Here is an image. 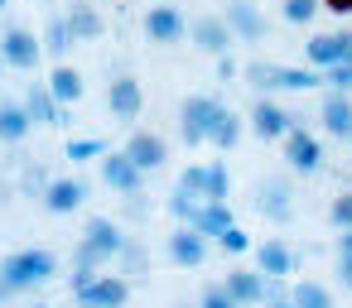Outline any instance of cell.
<instances>
[{"label": "cell", "instance_id": "obj_1", "mask_svg": "<svg viewBox=\"0 0 352 308\" xmlns=\"http://www.w3.org/2000/svg\"><path fill=\"white\" fill-rule=\"evenodd\" d=\"M0 274H6L10 284H15V294H25V289H39V284H49L54 274H58V260L49 255V250H10L6 260H0Z\"/></svg>", "mask_w": 352, "mask_h": 308}, {"label": "cell", "instance_id": "obj_2", "mask_svg": "<svg viewBox=\"0 0 352 308\" xmlns=\"http://www.w3.org/2000/svg\"><path fill=\"white\" fill-rule=\"evenodd\" d=\"M126 241L131 236H121V226L111 222V217H92L87 226H82V241H78V250L73 255H82V260H92V265H111V260H121V250H126Z\"/></svg>", "mask_w": 352, "mask_h": 308}, {"label": "cell", "instance_id": "obj_3", "mask_svg": "<svg viewBox=\"0 0 352 308\" xmlns=\"http://www.w3.org/2000/svg\"><path fill=\"white\" fill-rule=\"evenodd\" d=\"M212 111H217V97H208V92L184 97V106H179V135H184V145H208Z\"/></svg>", "mask_w": 352, "mask_h": 308}, {"label": "cell", "instance_id": "obj_4", "mask_svg": "<svg viewBox=\"0 0 352 308\" xmlns=\"http://www.w3.org/2000/svg\"><path fill=\"white\" fill-rule=\"evenodd\" d=\"M188 44H193L198 54L222 58V54L236 44V34H232V25H227L222 15H198V20H188Z\"/></svg>", "mask_w": 352, "mask_h": 308}, {"label": "cell", "instance_id": "obj_5", "mask_svg": "<svg viewBox=\"0 0 352 308\" xmlns=\"http://www.w3.org/2000/svg\"><path fill=\"white\" fill-rule=\"evenodd\" d=\"M0 54H6V63H10V68L34 73V68H39V58H44V39H39V34H30V29H20V25H10L6 34H0Z\"/></svg>", "mask_w": 352, "mask_h": 308}, {"label": "cell", "instance_id": "obj_6", "mask_svg": "<svg viewBox=\"0 0 352 308\" xmlns=\"http://www.w3.org/2000/svg\"><path fill=\"white\" fill-rule=\"evenodd\" d=\"M102 183H107V188H116L121 198H135V193H140V183H145V169H140L126 150H116V154L107 150V154H102Z\"/></svg>", "mask_w": 352, "mask_h": 308}, {"label": "cell", "instance_id": "obj_7", "mask_svg": "<svg viewBox=\"0 0 352 308\" xmlns=\"http://www.w3.org/2000/svg\"><path fill=\"white\" fill-rule=\"evenodd\" d=\"M280 145H285V164H289L294 174H318V169H323V145H318L304 126H294Z\"/></svg>", "mask_w": 352, "mask_h": 308}, {"label": "cell", "instance_id": "obj_8", "mask_svg": "<svg viewBox=\"0 0 352 308\" xmlns=\"http://www.w3.org/2000/svg\"><path fill=\"white\" fill-rule=\"evenodd\" d=\"M256 212H261L265 222L285 226V222L294 217V193H289V183H285V178H265V183H256Z\"/></svg>", "mask_w": 352, "mask_h": 308}, {"label": "cell", "instance_id": "obj_9", "mask_svg": "<svg viewBox=\"0 0 352 308\" xmlns=\"http://www.w3.org/2000/svg\"><path fill=\"white\" fill-rule=\"evenodd\" d=\"M126 298H131V279L126 274H97L87 289H78L82 308H126Z\"/></svg>", "mask_w": 352, "mask_h": 308}, {"label": "cell", "instance_id": "obj_10", "mask_svg": "<svg viewBox=\"0 0 352 308\" xmlns=\"http://www.w3.org/2000/svg\"><path fill=\"white\" fill-rule=\"evenodd\" d=\"M309 54V68H333V63H352V29H338V34H314L304 44Z\"/></svg>", "mask_w": 352, "mask_h": 308}, {"label": "cell", "instance_id": "obj_11", "mask_svg": "<svg viewBox=\"0 0 352 308\" xmlns=\"http://www.w3.org/2000/svg\"><path fill=\"white\" fill-rule=\"evenodd\" d=\"M184 34H188V20H184L179 5H155V10H145V39H150V44H184Z\"/></svg>", "mask_w": 352, "mask_h": 308}, {"label": "cell", "instance_id": "obj_12", "mask_svg": "<svg viewBox=\"0 0 352 308\" xmlns=\"http://www.w3.org/2000/svg\"><path fill=\"white\" fill-rule=\"evenodd\" d=\"M164 255H169L179 270H198V265L208 260V236H203L198 226H179V231L164 241Z\"/></svg>", "mask_w": 352, "mask_h": 308}, {"label": "cell", "instance_id": "obj_13", "mask_svg": "<svg viewBox=\"0 0 352 308\" xmlns=\"http://www.w3.org/2000/svg\"><path fill=\"white\" fill-rule=\"evenodd\" d=\"M294 126H299V121H294L285 106H275L270 97H256V106H251V130H256L261 140H285Z\"/></svg>", "mask_w": 352, "mask_h": 308}, {"label": "cell", "instance_id": "obj_14", "mask_svg": "<svg viewBox=\"0 0 352 308\" xmlns=\"http://www.w3.org/2000/svg\"><path fill=\"white\" fill-rule=\"evenodd\" d=\"M39 202H44L49 217H68V212H78L87 202V183L82 178H49V188H44Z\"/></svg>", "mask_w": 352, "mask_h": 308}, {"label": "cell", "instance_id": "obj_15", "mask_svg": "<svg viewBox=\"0 0 352 308\" xmlns=\"http://www.w3.org/2000/svg\"><path fill=\"white\" fill-rule=\"evenodd\" d=\"M222 20L232 25V34H236L241 44H261V39H265V20H261V10L251 5V0H227V5H222Z\"/></svg>", "mask_w": 352, "mask_h": 308}, {"label": "cell", "instance_id": "obj_16", "mask_svg": "<svg viewBox=\"0 0 352 308\" xmlns=\"http://www.w3.org/2000/svg\"><path fill=\"white\" fill-rule=\"evenodd\" d=\"M107 111H111L116 121H135V116L145 111V87H140L135 78H116V82L107 87Z\"/></svg>", "mask_w": 352, "mask_h": 308}, {"label": "cell", "instance_id": "obj_17", "mask_svg": "<svg viewBox=\"0 0 352 308\" xmlns=\"http://www.w3.org/2000/svg\"><path fill=\"white\" fill-rule=\"evenodd\" d=\"M251 255H256V270L261 274H270V279H289L294 274V250L285 246V241H261V246H251Z\"/></svg>", "mask_w": 352, "mask_h": 308}, {"label": "cell", "instance_id": "obj_18", "mask_svg": "<svg viewBox=\"0 0 352 308\" xmlns=\"http://www.w3.org/2000/svg\"><path fill=\"white\" fill-rule=\"evenodd\" d=\"M222 284H227V294H232L241 308H261V303H265V274H261V270H227Z\"/></svg>", "mask_w": 352, "mask_h": 308}, {"label": "cell", "instance_id": "obj_19", "mask_svg": "<svg viewBox=\"0 0 352 308\" xmlns=\"http://www.w3.org/2000/svg\"><path fill=\"white\" fill-rule=\"evenodd\" d=\"M25 106H30L34 126H63V121H68V106H58V97L49 92V82H30Z\"/></svg>", "mask_w": 352, "mask_h": 308}, {"label": "cell", "instance_id": "obj_20", "mask_svg": "<svg viewBox=\"0 0 352 308\" xmlns=\"http://www.w3.org/2000/svg\"><path fill=\"white\" fill-rule=\"evenodd\" d=\"M318 121H323V130H328V135L352 140V102H347V92H328V97H323V106H318Z\"/></svg>", "mask_w": 352, "mask_h": 308}, {"label": "cell", "instance_id": "obj_21", "mask_svg": "<svg viewBox=\"0 0 352 308\" xmlns=\"http://www.w3.org/2000/svg\"><path fill=\"white\" fill-rule=\"evenodd\" d=\"M30 126H34V116L25 102H0V145H20L30 135Z\"/></svg>", "mask_w": 352, "mask_h": 308}, {"label": "cell", "instance_id": "obj_22", "mask_svg": "<svg viewBox=\"0 0 352 308\" xmlns=\"http://www.w3.org/2000/svg\"><path fill=\"white\" fill-rule=\"evenodd\" d=\"M236 140H241V116H236L232 106L217 102L212 126H208V145H212V150H236Z\"/></svg>", "mask_w": 352, "mask_h": 308}, {"label": "cell", "instance_id": "obj_23", "mask_svg": "<svg viewBox=\"0 0 352 308\" xmlns=\"http://www.w3.org/2000/svg\"><path fill=\"white\" fill-rule=\"evenodd\" d=\"M126 154L150 174V169H160V164H164V154H169V150H164V140H160L155 130H135V135L126 140Z\"/></svg>", "mask_w": 352, "mask_h": 308}, {"label": "cell", "instance_id": "obj_24", "mask_svg": "<svg viewBox=\"0 0 352 308\" xmlns=\"http://www.w3.org/2000/svg\"><path fill=\"white\" fill-rule=\"evenodd\" d=\"M49 92L58 97V106H78L82 102V73L78 68H68V63H54V73H49Z\"/></svg>", "mask_w": 352, "mask_h": 308}, {"label": "cell", "instance_id": "obj_25", "mask_svg": "<svg viewBox=\"0 0 352 308\" xmlns=\"http://www.w3.org/2000/svg\"><path fill=\"white\" fill-rule=\"evenodd\" d=\"M193 226H198L208 241H217L227 226H236V217H232V207H227V202H212V198H203V207H198Z\"/></svg>", "mask_w": 352, "mask_h": 308}, {"label": "cell", "instance_id": "obj_26", "mask_svg": "<svg viewBox=\"0 0 352 308\" xmlns=\"http://www.w3.org/2000/svg\"><path fill=\"white\" fill-rule=\"evenodd\" d=\"M73 44H78V34H73L68 15L49 20V29H44V54H49L54 63H68V49H73Z\"/></svg>", "mask_w": 352, "mask_h": 308}, {"label": "cell", "instance_id": "obj_27", "mask_svg": "<svg viewBox=\"0 0 352 308\" xmlns=\"http://www.w3.org/2000/svg\"><path fill=\"white\" fill-rule=\"evenodd\" d=\"M318 82H323L318 68H285V63H275V92H309Z\"/></svg>", "mask_w": 352, "mask_h": 308}, {"label": "cell", "instance_id": "obj_28", "mask_svg": "<svg viewBox=\"0 0 352 308\" xmlns=\"http://www.w3.org/2000/svg\"><path fill=\"white\" fill-rule=\"evenodd\" d=\"M68 25H73V34H78V44H87V39H102V34H107V25H102V15H97L92 5H68Z\"/></svg>", "mask_w": 352, "mask_h": 308}, {"label": "cell", "instance_id": "obj_29", "mask_svg": "<svg viewBox=\"0 0 352 308\" xmlns=\"http://www.w3.org/2000/svg\"><path fill=\"white\" fill-rule=\"evenodd\" d=\"M289 298H294L299 308H333V294H328L318 279H299V284H289Z\"/></svg>", "mask_w": 352, "mask_h": 308}, {"label": "cell", "instance_id": "obj_30", "mask_svg": "<svg viewBox=\"0 0 352 308\" xmlns=\"http://www.w3.org/2000/svg\"><path fill=\"white\" fill-rule=\"evenodd\" d=\"M198 207H203V198H198V193H188V188H174V198H169V217H174L179 226H193Z\"/></svg>", "mask_w": 352, "mask_h": 308}, {"label": "cell", "instance_id": "obj_31", "mask_svg": "<svg viewBox=\"0 0 352 308\" xmlns=\"http://www.w3.org/2000/svg\"><path fill=\"white\" fill-rule=\"evenodd\" d=\"M318 10H323V0H285V5H280V20H285V25H314Z\"/></svg>", "mask_w": 352, "mask_h": 308}, {"label": "cell", "instance_id": "obj_32", "mask_svg": "<svg viewBox=\"0 0 352 308\" xmlns=\"http://www.w3.org/2000/svg\"><path fill=\"white\" fill-rule=\"evenodd\" d=\"M227 193H232V174H227V164L217 159V164H208V193H203V198L227 202Z\"/></svg>", "mask_w": 352, "mask_h": 308}, {"label": "cell", "instance_id": "obj_33", "mask_svg": "<svg viewBox=\"0 0 352 308\" xmlns=\"http://www.w3.org/2000/svg\"><path fill=\"white\" fill-rule=\"evenodd\" d=\"M121 270H126V274H145V270H150V255H145V246H140L135 236H131L126 250H121Z\"/></svg>", "mask_w": 352, "mask_h": 308}, {"label": "cell", "instance_id": "obj_34", "mask_svg": "<svg viewBox=\"0 0 352 308\" xmlns=\"http://www.w3.org/2000/svg\"><path fill=\"white\" fill-rule=\"evenodd\" d=\"M246 82L256 87V97L275 92V63H251V68H246Z\"/></svg>", "mask_w": 352, "mask_h": 308}, {"label": "cell", "instance_id": "obj_35", "mask_svg": "<svg viewBox=\"0 0 352 308\" xmlns=\"http://www.w3.org/2000/svg\"><path fill=\"white\" fill-rule=\"evenodd\" d=\"M328 222H333V231H347L352 226V193H338L328 202Z\"/></svg>", "mask_w": 352, "mask_h": 308}, {"label": "cell", "instance_id": "obj_36", "mask_svg": "<svg viewBox=\"0 0 352 308\" xmlns=\"http://www.w3.org/2000/svg\"><path fill=\"white\" fill-rule=\"evenodd\" d=\"M102 154H107L102 140H68V159L73 164H87V159H102Z\"/></svg>", "mask_w": 352, "mask_h": 308}, {"label": "cell", "instance_id": "obj_37", "mask_svg": "<svg viewBox=\"0 0 352 308\" xmlns=\"http://www.w3.org/2000/svg\"><path fill=\"white\" fill-rule=\"evenodd\" d=\"M179 188H188V193H208V164H188L184 174H179Z\"/></svg>", "mask_w": 352, "mask_h": 308}, {"label": "cell", "instance_id": "obj_38", "mask_svg": "<svg viewBox=\"0 0 352 308\" xmlns=\"http://www.w3.org/2000/svg\"><path fill=\"white\" fill-rule=\"evenodd\" d=\"M217 246H222L227 255H246V250H251V236H246L241 226H227V231L217 236Z\"/></svg>", "mask_w": 352, "mask_h": 308}, {"label": "cell", "instance_id": "obj_39", "mask_svg": "<svg viewBox=\"0 0 352 308\" xmlns=\"http://www.w3.org/2000/svg\"><path fill=\"white\" fill-rule=\"evenodd\" d=\"M323 82H328V92H352V63H333V68H323Z\"/></svg>", "mask_w": 352, "mask_h": 308}, {"label": "cell", "instance_id": "obj_40", "mask_svg": "<svg viewBox=\"0 0 352 308\" xmlns=\"http://www.w3.org/2000/svg\"><path fill=\"white\" fill-rule=\"evenodd\" d=\"M198 308H241V303L227 294V284H208L203 298H198Z\"/></svg>", "mask_w": 352, "mask_h": 308}, {"label": "cell", "instance_id": "obj_41", "mask_svg": "<svg viewBox=\"0 0 352 308\" xmlns=\"http://www.w3.org/2000/svg\"><path fill=\"white\" fill-rule=\"evenodd\" d=\"M20 188H25L30 198H44V188H49V174H44L39 164H30V169H25V178H20Z\"/></svg>", "mask_w": 352, "mask_h": 308}, {"label": "cell", "instance_id": "obj_42", "mask_svg": "<svg viewBox=\"0 0 352 308\" xmlns=\"http://www.w3.org/2000/svg\"><path fill=\"white\" fill-rule=\"evenodd\" d=\"M338 284L352 294V250H338Z\"/></svg>", "mask_w": 352, "mask_h": 308}, {"label": "cell", "instance_id": "obj_43", "mask_svg": "<svg viewBox=\"0 0 352 308\" xmlns=\"http://www.w3.org/2000/svg\"><path fill=\"white\" fill-rule=\"evenodd\" d=\"M328 15H352V0H323Z\"/></svg>", "mask_w": 352, "mask_h": 308}, {"label": "cell", "instance_id": "obj_44", "mask_svg": "<svg viewBox=\"0 0 352 308\" xmlns=\"http://www.w3.org/2000/svg\"><path fill=\"white\" fill-rule=\"evenodd\" d=\"M217 78H236V63H232V58H227V54H222V58H217Z\"/></svg>", "mask_w": 352, "mask_h": 308}, {"label": "cell", "instance_id": "obj_45", "mask_svg": "<svg viewBox=\"0 0 352 308\" xmlns=\"http://www.w3.org/2000/svg\"><path fill=\"white\" fill-rule=\"evenodd\" d=\"M6 298H15V284H10L6 274H0V303H6Z\"/></svg>", "mask_w": 352, "mask_h": 308}, {"label": "cell", "instance_id": "obj_46", "mask_svg": "<svg viewBox=\"0 0 352 308\" xmlns=\"http://www.w3.org/2000/svg\"><path fill=\"white\" fill-rule=\"evenodd\" d=\"M338 250H352V226H347V231H338Z\"/></svg>", "mask_w": 352, "mask_h": 308}, {"label": "cell", "instance_id": "obj_47", "mask_svg": "<svg viewBox=\"0 0 352 308\" xmlns=\"http://www.w3.org/2000/svg\"><path fill=\"white\" fill-rule=\"evenodd\" d=\"M275 308H299V303H294V298H285V303H275Z\"/></svg>", "mask_w": 352, "mask_h": 308}, {"label": "cell", "instance_id": "obj_48", "mask_svg": "<svg viewBox=\"0 0 352 308\" xmlns=\"http://www.w3.org/2000/svg\"><path fill=\"white\" fill-rule=\"evenodd\" d=\"M6 68H10V63H6V54H0V73H6Z\"/></svg>", "mask_w": 352, "mask_h": 308}, {"label": "cell", "instance_id": "obj_49", "mask_svg": "<svg viewBox=\"0 0 352 308\" xmlns=\"http://www.w3.org/2000/svg\"><path fill=\"white\" fill-rule=\"evenodd\" d=\"M6 5H10V0H0V10H6Z\"/></svg>", "mask_w": 352, "mask_h": 308}, {"label": "cell", "instance_id": "obj_50", "mask_svg": "<svg viewBox=\"0 0 352 308\" xmlns=\"http://www.w3.org/2000/svg\"><path fill=\"white\" fill-rule=\"evenodd\" d=\"M34 308H49V303H34Z\"/></svg>", "mask_w": 352, "mask_h": 308}, {"label": "cell", "instance_id": "obj_51", "mask_svg": "<svg viewBox=\"0 0 352 308\" xmlns=\"http://www.w3.org/2000/svg\"><path fill=\"white\" fill-rule=\"evenodd\" d=\"M347 145H352V140H347Z\"/></svg>", "mask_w": 352, "mask_h": 308}]
</instances>
